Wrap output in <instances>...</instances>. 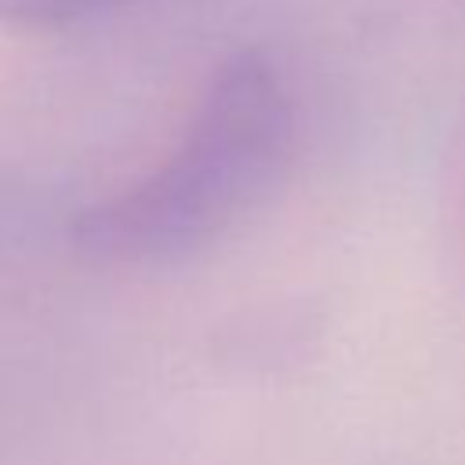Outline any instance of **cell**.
Masks as SVG:
<instances>
[{
    "mask_svg": "<svg viewBox=\"0 0 465 465\" xmlns=\"http://www.w3.org/2000/svg\"><path fill=\"white\" fill-rule=\"evenodd\" d=\"M294 138V98L280 65L258 47L232 51L211 73L174 149L134 185L80 211L73 243L120 265L203 254L276 193Z\"/></svg>",
    "mask_w": 465,
    "mask_h": 465,
    "instance_id": "6da1fadb",
    "label": "cell"
},
{
    "mask_svg": "<svg viewBox=\"0 0 465 465\" xmlns=\"http://www.w3.org/2000/svg\"><path fill=\"white\" fill-rule=\"evenodd\" d=\"M124 4L127 0H0V22L25 29H54L109 15Z\"/></svg>",
    "mask_w": 465,
    "mask_h": 465,
    "instance_id": "7a4b0ae2",
    "label": "cell"
}]
</instances>
